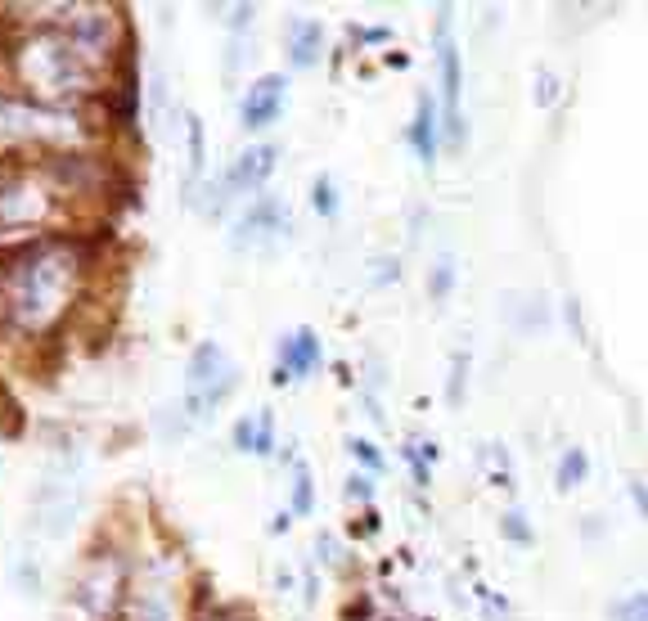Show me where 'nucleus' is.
I'll return each mask as SVG.
<instances>
[{"label": "nucleus", "mask_w": 648, "mask_h": 621, "mask_svg": "<svg viewBox=\"0 0 648 621\" xmlns=\"http://www.w3.org/2000/svg\"><path fill=\"white\" fill-rule=\"evenodd\" d=\"M455 288V261L450 257H441L437 266H432V275H428V293H432V302H441V297Z\"/></svg>", "instance_id": "obj_20"}, {"label": "nucleus", "mask_w": 648, "mask_h": 621, "mask_svg": "<svg viewBox=\"0 0 648 621\" xmlns=\"http://www.w3.org/2000/svg\"><path fill=\"white\" fill-rule=\"evenodd\" d=\"M608 617L612 621H648V590H630V594H621V599H612Z\"/></svg>", "instance_id": "obj_18"}, {"label": "nucleus", "mask_w": 648, "mask_h": 621, "mask_svg": "<svg viewBox=\"0 0 648 621\" xmlns=\"http://www.w3.org/2000/svg\"><path fill=\"white\" fill-rule=\"evenodd\" d=\"M347 491H351V495H360V500H369V495H374V482L356 473V477H351V486H347Z\"/></svg>", "instance_id": "obj_26"}, {"label": "nucleus", "mask_w": 648, "mask_h": 621, "mask_svg": "<svg viewBox=\"0 0 648 621\" xmlns=\"http://www.w3.org/2000/svg\"><path fill=\"white\" fill-rule=\"evenodd\" d=\"M284 95H288V77H279V72L257 77L248 86V95H243V104H239V122L248 126V131H261V126L279 122V113H284Z\"/></svg>", "instance_id": "obj_9"}, {"label": "nucleus", "mask_w": 648, "mask_h": 621, "mask_svg": "<svg viewBox=\"0 0 648 621\" xmlns=\"http://www.w3.org/2000/svg\"><path fill=\"white\" fill-rule=\"evenodd\" d=\"M279 167V149L275 144H252V149H243L239 158L230 162V171L221 176V185H212V203H207V216H216L225 203H230L234 194H261V185L270 180V171Z\"/></svg>", "instance_id": "obj_7"}, {"label": "nucleus", "mask_w": 648, "mask_h": 621, "mask_svg": "<svg viewBox=\"0 0 648 621\" xmlns=\"http://www.w3.org/2000/svg\"><path fill=\"white\" fill-rule=\"evenodd\" d=\"M288 234V207L275 194H257L252 207L234 225V248H261V243Z\"/></svg>", "instance_id": "obj_8"}, {"label": "nucleus", "mask_w": 648, "mask_h": 621, "mask_svg": "<svg viewBox=\"0 0 648 621\" xmlns=\"http://www.w3.org/2000/svg\"><path fill=\"white\" fill-rule=\"evenodd\" d=\"M558 491H572V486H581L585 477H590V455H585L581 446L563 450V459H558Z\"/></svg>", "instance_id": "obj_15"}, {"label": "nucleus", "mask_w": 648, "mask_h": 621, "mask_svg": "<svg viewBox=\"0 0 648 621\" xmlns=\"http://www.w3.org/2000/svg\"><path fill=\"white\" fill-rule=\"evenodd\" d=\"M405 459H410V468H414V482L428 486V459H423L414 446H405Z\"/></svg>", "instance_id": "obj_25"}, {"label": "nucleus", "mask_w": 648, "mask_h": 621, "mask_svg": "<svg viewBox=\"0 0 648 621\" xmlns=\"http://www.w3.org/2000/svg\"><path fill=\"white\" fill-rule=\"evenodd\" d=\"M464 369H468V356L464 351H455V360H450V401H464Z\"/></svg>", "instance_id": "obj_23"}, {"label": "nucleus", "mask_w": 648, "mask_h": 621, "mask_svg": "<svg viewBox=\"0 0 648 621\" xmlns=\"http://www.w3.org/2000/svg\"><path fill=\"white\" fill-rule=\"evenodd\" d=\"M558 99V81H554V72H536V104L540 108H549Z\"/></svg>", "instance_id": "obj_24"}, {"label": "nucleus", "mask_w": 648, "mask_h": 621, "mask_svg": "<svg viewBox=\"0 0 648 621\" xmlns=\"http://www.w3.org/2000/svg\"><path fill=\"white\" fill-rule=\"evenodd\" d=\"M311 207L320 216H338V189H333V180L329 176H315V185H311Z\"/></svg>", "instance_id": "obj_19"}, {"label": "nucleus", "mask_w": 648, "mask_h": 621, "mask_svg": "<svg viewBox=\"0 0 648 621\" xmlns=\"http://www.w3.org/2000/svg\"><path fill=\"white\" fill-rule=\"evenodd\" d=\"M5 270V320L18 333H50L68 315L77 293V243L72 239H32L0 257Z\"/></svg>", "instance_id": "obj_1"}, {"label": "nucleus", "mask_w": 648, "mask_h": 621, "mask_svg": "<svg viewBox=\"0 0 648 621\" xmlns=\"http://www.w3.org/2000/svg\"><path fill=\"white\" fill-rule=\"evenodd\" d=\"M630 500H635V509L648 518V491H644V482H630Z\"/></svg>", "instance_id": "obj_27"}, {"label": "nucleus", "mask_w": 648, "mask_h": 621, "mask_svg": "<svg viewBox=\"0 0 648 621\" xmlns=\"http://www.w3.org/2000/svg\"><path fill=\"white\" fill-rule=\"evenodd\" d=\"M500 531H504V540H513V545H531V527H527V513H522V509L504 513Z\"/></svg>", "instance_id": "obj_21"}, {"label": "nucleus", "mask_w": 648, "mask_h": 621, "mask_svg": "<svg viewBox=\"0 0 648 621\" xmlns=\"http://www.w3.org/2000/svg\"><path fill=\"white\" fill-rule=\"evenodd\" d=\"M234 387H239V365L216 342H198L185 365V414L189 419H207L216 405H225V396Z\"/></svg>", "instance_id": "obj_4"}, {"label": "nucleus", "mask_w": 648, "mask_h": 621, "mask_svg": "<svg viewBox=\"0 0 648 621\" xmlns=\"http://www.w3.org/2000/svg\"><path fill=\"white\" fill-rule=\"evenodd\" d=\"M77 131H81L77 117L63 113V108H50V104H36V99L5 95V90H0V149L5 153L36 149L45 158V153L72 149Z\"/></svg>", "instance_id": "obj_3"}, {"label": "nucleus", "mask_w": 648, "mask_h": 621, "mask_svg": "<svg viewBox=\"0 0 648 621\" xmlns=\"http://www.w3.org/2000/svg\"><path fill=\"white\" fill-rule=\"evenodd\" d=\"M54 207V194L41 185L36 176L18 167L0 171V234L27 230V225H41Z\"/></svg>", "instance_id": "obj_5"}, {"label": "nucleus", "mask_w": 648, "mask_h": 621, "mask_svg": "<svg viewBox=\"0 0 648 621\" xmlns=\"http://www.w3.org/2000/svg\"><path fill=\"white\" fill-rule=\"evenodd\" d=\"M324 360V347H320V338H315V329H293V333H284L279 338V365H275V383L284 387V383H293V378H306L315 365Z\"/></svg>", "instance_id": "obj_10"}, {"label": "nucleus", "mask_w": 648, "mask_h": 621, "mask_svg": "<svg viewBox=\"0 0 648 621\" xmlns=\"http://www.w3.org/2000/svg\"><path fill=\"white\" fill-rule=\"evenodd\" d=\"M117 590H122V567H108V558H95V563L86 567V576L77 581V603L86 612H95V617H104L108 608H113Z\"/></svg>", "instance_id": "obj_11"}, {"label": "nucleus", "mask_w": 648, "mask_h": 621, "mask_svg": "<svg viewBox=\"0 0 648 621\" xmlns=\"http://www.w3.org/2000/svg\"><path fill=\"white\" fill-rule=\"evenodd\" d=\"M9 68L14 81L27 86L36 95V104H59V99H86L99 90L104 72L90 59H81V50L59 32V27H41V32H27L18 41H9Z\"/></svg>", "instance_id": "obj_2"}, {"label": "nucleus", "mask_w": 648, "mask_h": 621, "mask_svg": "<svg viewBox=\"0 0 648 621\" xmlns=\"http://www.w3.org/2000/svg\"><path fill=\"white\" fill-rule=\"evenodd\" d=\"M410 144H414V153H419L423 167H432V162H437V149H441V113H437V104H432V95H419V104H414Z\"/></svg>", "instance_id": "obj_12"}, {"label": "nucleus", "mask_w": 648, "mask_h": 621, "mask_svg": "<svg viewBox=\"0 0 648 621\" xmlns=\"http://www.w3.org/2000/svg\"><path fill=\"white\" fill-rule=\"evenodd\" d=\"M347 446H351V455H356V464H365L369 473H383V455H378V450H374V441H365V437H351Z\"/></svg>", "instance_id": "obj_22"}, {"label": "nucleus", "mask_w": 648, "mask_h": 621, "mask_svg": "<svg viewBox=\"0 0 648 621\" xmlns=\"http://www.w3.org/2000/svg\"><path fill=\"white\" fill-rule=\"evenodd\" d=\"M284 36H288V63H293V68H311V63L320 59L324 23H315V18H288Z\"/></svg>", "instance_id": "obj_13"}, {"label": "nucleus", "mask_w": 648, "mask_h": 621, "mask_svg": "<svg viewBox=\"0 0 648 621\" xmlns=\"http://www.w3.org/2000/svg\"><path fill=\"white\" fill-rule=\"evenodd\" d=\"M437 81H441V131L446 144H464V113H459V90H464V68H459V45L450 36V9L437 14Z\"/></svg>", "instance_id": "obj_6"}, {"label": "nucleus", "mask_w": 648, "mask_h": 621, "mask_svg": "<svg viewBox=\"0 0 648 621\" xmlns=\"http://www.w3.org/2000/svg\"><path fill=\"white\" fill-rule=\"evenodd\" d=\"M315 509V486H311V468L297 459V468H293V500H288V513L293 518H306V513Z\"/></svg>", "instance_id": "obj_17"}, {"label": "nucleus", "mask_w": 648, "mask_h": 621, "mask_svg": "<svg viewBox=\"0 0 648 621\" xmlns=\"http://www.w3.org/2000/svg\"><path fill=\"white\" fill-rule=\"evenodd\" d=\"M234 450H243V455H270L275 450V414L270 410L243 414L234 423Z\"/></svg>", "instance_id": "obj_14"}, {"label": "nucleus", "mask_w": 648, "mask_h": 621, "mask_svg": "<svg viewBox=\"0 0 648 621\" xmlns=\"http://www.w3.org/2000/svg\"><path fill=\"white\" fill-rule=\"evenodd\" d=\"M185 135H189V180H198L207 171V131L198 113L185 117Z\"/></svg>", "instance_id": "obj_16"}]
</instances>
